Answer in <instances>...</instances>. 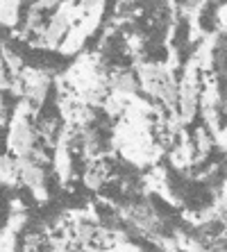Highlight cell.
<instances>
[{
    "instance_id": "cell-1",
    "label": "cell",
    "mask_w": 227,
    "mask_h": 252,
    "mask_svg": "<svg viewBox=\"0 0 227 252\" xmlns=\"http://www.w3.org/2000/svg\"><path fill=\"white\" fill-rule=\"evenodd\" d=\"M9 148L18 157H30L32 155V148H34V132L25 121H18L12 127V134H9Z\"/></svg>"
},
{
    "instance_id": "cell-2",
    "label": "cell",
    "mask_w": 227,
    "mask_h": 252,
    "mask_svg": "<svg viewBox=\"0 0 227 252\" xmlns=\"http://www.w3.org/2000/svg\"><path fill=\"white\" fill-rule=\"evenodd\" d=\"M18 175L30 189L39 191L43 187V168L30 157H18Z\"/></svg>"
},
{
    "instance_id": "cell-3",
    "label": "cell",
    "mask_w": 227,
    "mask_h": 252,
    "mask_svg": "<svg viewBox=\"0 0 227 252\" xmlns=\"http://www.w3.org/2000/svg\"><path fill=\"white\" fill-rule=\"evenodd\" d=\"M111 87H114V91L118 95H134V91H136V77L130 70H118V73H114Z\"/></svg>"
},
{
    "instance_id": "cell-4",
    "label": "cell",
    "mask_w": 227,
    "mask_h": 252,
    "mask_svg": "<svg viewBox=\"0 0 227 252\" xmlns=\"http://www.w3.org/2000/svg\"><path fill=\"white\" fill-rule=\"evenodd\" d=\"M66 25H68V21H66V14H57V16L50 21V25L46 28V32H43V36H46V43H50V46H55V43L64 36L66 32Z\"/></svg>"
},
{
    "instance_id": "cell-5",
    "label": "cell",
    "mask_w": 227,
    "mask_h": 252,
    "mask_svg": "<svg viewBox=\"0 0 227 252\" xmlns=\"http://www.w3.org/2000/svg\"><path fill=\"white\" fill-rule=\"evenodd\" d=\"M5 121V112H2V107H0V123Z\"/></svg>"
}]
</instances>
